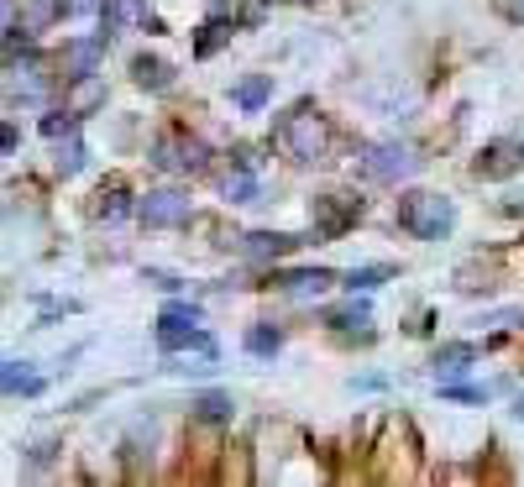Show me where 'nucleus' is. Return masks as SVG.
I'll return each instance as SVG.
<instances>
[{"label":"nucleus","instance_id":"f257e3e1","mask_svg":"<svg viewBox=\"0 0 524 487\" xmlns=\"http://www.w3.org/2000/svg\"><path fill=\"white\" fill-rule=\"evenodd\" d=\"M399 226L420 242H440L457 226V205L446 194H404L399 199Z\"/></svg>","mask_w":524,"mask_h":487},{"label":"nucleus","instance_id":"f03ea898","mask_svg":"<svg viewBox=\"0 0 524 487\" xmlns=\"http://www.w3.org/2000/svg\"><path fill=\"white\" fill-rule=\"evenodd\" d=\"M278 147L294 157V163H315V157L325 153V121L309 116V111L289 116V121L278 126Z\"/></svg>","mask_w":524,"mask_h":487},{"label":"nucleus","instance_id":"7ed1b4c3","mask_svg":"<svg viewBox=\"0 0 524 487\" xmlns=\"http://www.w3.org/2000/svg\"><path fill=\"white\" fill-rule=\"evenodd\" d=\"M362 173L377 183H399L414 173V157H409V147H399V142H383V147H368V157H362Z\"/></svg>","mask_w":524,"mask_h":487},{"label":"nucleus","instance_id":"20e7f679","mask_svg":"<svg viewBox=\"0 0 524 487\" xmlns=\"http://www.w3.org/2000/svg\"><path fill=\"white\" fill-rule=\"evenodd\" d=\"M520 163H524V137H498V142H488V147H483V157H477V173H483V179H509Z\"/></svg>","mask_w":524,"mask_h":487},{"label":"nucleus","instance_id":"39448f33","mask_svg":"<svg viewBox=\"0 0 524 487\" xmlns=\"http://www.w3.org/2000/svg\"><path fill=\"white\" fill-rule=\"evenodd\" d=\"M137 215H142L147 226H184L189 220V199L179 194V189H157V194H147V199L137 205Z\"/></svg>","mask_w":524,"mask_h":487},{"label":"nucleus","instance_id":"423d86ee","mask_svg":"<svg viewBox=\"0 0 524 487\" xmlns=\"http://www.w3.org/2000/svg\"><path fill=\"white\" fill-rule=\"evenodd\" d=\"M357 215H362V199H341V194L315 199V236H341Z\"/></svg>","mask_w":524,"mask_h":487},{"label":"nucleus","instance_id":"0eeeda50","mask_svg":"<svg viewBox=\"0 0 524 487\" xmlns=\"http://www.w3.org/2000/svg\"><path fill=\"white\" fill-rule=\"evenodd\" d=\"M157 346H163V351H184V346H200V351H210V357H216V341L200 331V325H179V320H163V325H157Z\"/></svg>","mask_w":524,"mask_h":487},{"label":"nucleus","instance_id":"6e6552de","mask_svg":"<svg viewBox=\"0 0 524 487\" xmlns=\"http://www.w3.org/2000/svg\"><path fill=\"white\" fill-rule=\"evenodd\" d=\"M309 236H283V231H257V236H247V257H257V262H268V257H289V252H299Z\"/></svg>","mask_w":524,"mask_h":487},{"label":"nucleus","instance_id":"1a4fd4ad","mask_svg":"<svg viewBox=\"0 0 524 487\" xmlns=\"http://www.w3.org/2000/svg\"><path fill=\"white\" fill-rule=\"evenodd\" d=\"M153 163L157 168H205V147L200 142H163Z\"/></svg>","mask_w":524,"mask_h":487},{"label":"nucleus","instance_id":"9d476101","mask_svg":"<svg viewBox=\"0 0 524 487\" xmlns=\"http://www.w3.org/2000/svg\"><path fill=\"white\" fill-rule=\"evenodd\" d=\"M0 394H42V377L27 362H0Z\"/></svg>","mask_w":524,"mask_h":487},{"label":"nucleus","instance_id":"9b49d317","mask_svg":"<svg viewBox=\"0 0 524 487\" xmlns=\"http://www.w3.org/2000/svg\"><path fill=\"white\" fill-rule=\"evenodd\" d=\"M100 48H105L100 37H90V42H74V48H68V63H63V74H68V79H90L94 63H100Z\"/></svg>","mask_w":524,"mask_h":487},{"label":"nucleus","instance_id":"f8f14e48","mask_svg":"<svg viewBox=\"0 0 524 487\" xmlns=\"http://www.w3.org/2000/svg\"><path fill=\"white\" fill-rule=\"evenodd\" d=\"M231 100H236L242 111H262V105L273 100V79H268V74H257V79H242V84L231 90Z\"/></svg>","mask_w":524,"mask_h":487},{"label":"nucleus","instance_id":"ddd939ff","mask_svg":"<svg viewBox=\"0 0 524 487\" xmlns=\"http://www.w3.org/2000/svg\"><path fill=\"white\" fill-rule=\"evenodd\" d=\"M131 74H137V84H142V90H168V84H173V68H168L163 58H147V53L131 63Z\"/></svg>","mask_w":524,"mask_h":487},{"label":"nucleus","instance_id":"4468645a","mask_svg":"<svg viewBox=\"0 0 524 487\" xmlns=\"http://www.w3.org/2000/svg\"><path fill=\"white\" fill-rule=\"evenodd\" d=\"M466 362H477V346H440V357H435V377H457V372H466Z\"/></svg>","mask_w":524,"mask_h":487},{"label":"nucleus","instance_id":"2eb2a0df","mask_svg":"<svg viewBox=\"0 0 524 487\" xmlns=\"http://www.w3.org/2000/svg\"><path fill=\"white\" fill-rule=\"evenodd\" d=\"M289 294H320V288H331L336 278L325 273V268H305V273H289V278H278Z\"/></svg>","mask_w":524,"mask_h":487},{"label":"nucleus","instance_id":"dca6fc26","mask_svg":"<svg viewBox=\"0 0 524 487\" xmlns=\"http://www.w3.org/2000/svg\"><path fill=\"white\" fill-rule=\"evenodd\" d=\"M388 278H394V268H388V262H372V268H351V273H346V288H351V294H357V288L368 294V288L388 283Z\"/></svg>","mask_w":524,"mask_h":487},{"label":"nucleus","instance_id":"f3484780","mask_svg":"<svg viewBox=\"0 0 524 487\" xmlns=\"http://www.w3.org/2000/svg\"><path fill=\"white\" fill-rule=\"evenodd\" d=\"M278 346H283V335L273 325H252L247 331V351L252 357H278Z\"/></svg>","mask_w":524,"mask_h":487},{"label":"nucleus","instance_id":"a211bd4d","mask_svg":"<svg viewBox=\"0 0 524 487\" xmlns=\"http://www.w3.org/2000/svg\"><path fill=\"white\" fill-rule=\"evenodd\" d=\"M331 325H341V331H351V325H368V299H357V294H351V305L331 309Z\"/></svg>","mask_w":524,"mask_h":487},{"label":"nucleus","instance_id":"6ab92c4d","mask_svg":"<svg viewBox=\"0 0 524 487\" xmlns=\"http://www.w3.org/2000/svg\"><path fill=\"white\" fill-rule=\"evenodd\" d=\"M79 168H84V142H79V137H68V142L58 147V173H63V179H74Z\"/></svg>","mask_w":524,"mask_h":487},{"label":"nucleus","instance_id":"aec40b11","mask_svg":"<svg viewBox=\"0 0 524 487\" xmlns=\"http://www.w3.org/2000/svg\"><path fill=\"white\" fill-rule=\"evenodd\" d=\"M194 414H200V420H210V425H220V420H231V398H226V394H205L200 403H194Z\"/></svg>","mask_w":524,"mask_h":487},{"label":"nucleus","instance_id":"412c9836","mask_svg":"<svg viewBox=\"0 0 524 487\" xmlns=\"http://www.w3.org/2000/svg\"><path fill=\"white\" fill-rule=\"evenodd\" d=\"M226 42H231V27H226V22H210V27H205V37L194 42V53H200V58H210V53H216V48H226Z\"/></svg>","mask_w":524,"mask_h":487},{"label":"nucleus","instance_id":"4be33fe9","mask_svg":"<svg viewBox=\"0 0 524 487\" xmlns=\"http://www.w3.org/2000/svg\"><path fill=\"white\" fill-rule=\"evenodd\" d=\"M226 199H236V205H252V199H257V179H252V173H236V179H226Z\"/></svg>","mask_w":524,"mask_h":487},{"label":"nucleus","instance_id":"5701e85b","mask_svg":"<svg viewBox=\"0 0 524 487\" xmlns=\"http://www.w3.org/2000/svg\"><path fill=\"white\" fill-rule=\"evenodd\" d=\"M131 210V199H126L121 189H111V194H100V220H121Z\"/></svg>","mask_w":524,"mask_h":487},{"label":"nucleus","instance_id":"b1692460","mask_svg":"<svg viewBox=\"0 0 524 487\" xmlns=\"http://www.w3.org/2000/svg\"><path fill=\"white\" fill-rule=\"evenodd\" d=\"M31 48V37L27 31H11V37H0V63H16L22 53Z\"/></svg>","mask_w":524,"mask_h":487},{"label":"nucleus","instance_id":"393cba45","mask_svg":"<svg viewBox=\"0 0 524 487\" xmlns=\"http://www.w3.org/2000/svg\"><path fill=\"white\" fill-rule=\"evenodd\" d=\"M440 398H451V403H488V398H493V388H451V383H446V388H440Z\"/></svg>","mask_w":524,"mask_h":487},{"label":"nucleus","instance_id":"a878e982","mask_svg":"<svg viewBox=\"0 0 524 487\" xmlns=\"http://www.w3.org/2000/svg\"><path fill=\"white\" fill-rule=\"evenodd\" d=\"M68 131H74V111H58L42 121V137H68Z\"/></svg>","mask_w":524,"mask_h":487},{"label":"nucleus","instance_id":"bb28decb","mask_svg":"<svg viewBox=\"0 0 524 487\" xmlns=\"http://www.w3.org/2000/svg\"><path fill=\"white\" fill-rule=\"evenodd\" d=\"M163 320H179V325H200V309H194V305H168V309H163Z\"/></svg>","mask_w":524,"mask_h":487},{"label":"nucleus","instance_id":"cd10ccee","mask_svg":"<svg viewBox=\"0 0 524 487\" xmlns=\"http://www.w3.org/2000/svg\"><path fill=\"white\" fill-rule=\"evenodd\" d=\"M498 11H503L509 22H524V0H498Z\"/></svg>","mask_w":524,"mask_h":487},{"label":"nucleus","instance_id":"c85d7f7f","mask_svg":"<svg viewBox=\"0 0 524 487\" xmlns=\"http://www.w3.org/2000/svg\"><path fill=\"white\" fill-rule=\"evenodd\" d=\"M11 147H16V131H11V126H0V153H11Z\"/></svg>","mask_w":524,"mask_h":487},{"label":"nucleus","instance_id":"c756f323","mask_svg":"<svg viewBox=\"0 0 524 487\" xmlns=\"http://www.w3.org/2000/svg\"><path fill=\"white\" fill-rule=\"evenodd\" d=\"M11 11H16V5H11V0H0V31H5V22H11Z\"/></svg>","mask_w":524,"mask_h":487},{"label":"nucleus","instance_id":"7c9ffc66","mask_svg":"<svg viewBox=\"0 0 524 487\" xmlns=\"http://www.w3.org/2000/svg\"><path fill=\"white\" fill-rule=\"evenodd\" d=\"M514 414H520V420H524V394H520V403H514Z\"/></svg>","mask_w":524,"mask_h":487}]
</instances>
